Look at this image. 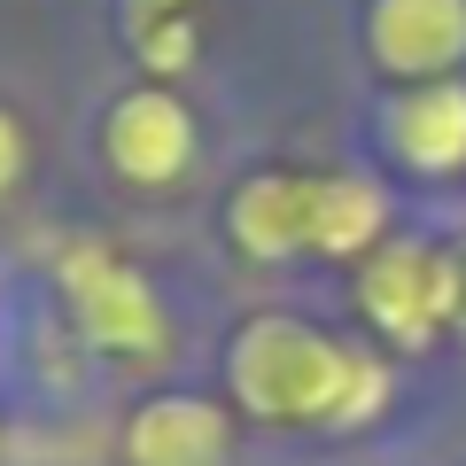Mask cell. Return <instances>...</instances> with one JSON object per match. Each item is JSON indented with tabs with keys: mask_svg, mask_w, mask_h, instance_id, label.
<instances>
[{
	"mask_svg": "<svg viewBox=\"0 0 466 466\" xmlns=\"http://www.w3.org/2000/svg\"><path fill=\"white\" fill-rule=\"evenodd\" d=\"M24 164H32V140H24V125H16V109H0V202L16 195V179H24Z\"/></svg>",
	"mask_w": 466,
	"mask_h": 466,
	"instance_id": "obj_10",
	"label": "cell"
},
{
	"mask_svg": "<svg viewBox=\"0 0 466 466\" xmlns=\"http://www.w3.org/2000/svg\"><path fill=\"white\" fill-rule=\"evenodd\" d=\"M311 218H319V179L265 164L226 195V241L249 265H296L311 249Z\"/></svg>",
	"mask_w": 466,
	"mask_h": 466,
	"instance_id": "obj_7",
	"label": "cell"
},
{
	"mask_svg": "<svg viewBox=\"0 0 466 466\" xmlns=\"http://www.w3.org/2000/svg\"><path fill=\"white\" fill-rule=\"evenodd\" d=\"M381 156L412 179H459L466 171V78H428V86H397L373 116Z\"/></svg>",
	"mask_w": 466,
	"mask_h": 466,
	"instance_id": "obj_5",
	"label": "cell"
},
{
	"mask_svg": "<svg viewBox=\"0 0 466 466\" xmlns=\"http://www.w3.org/2000/svg\"><path fill=\"white\" fill-rule=\"evenodd\" d=\"M389 241V195L366 171H327L319 179V218H311V257H334V265H366Z\"/></svg>",
	"mask_w": 466,
	"mask_h": 466,
	"instance_id": "obj_9",
	"label": "cell"
},
{
	"mask_svg": "<svg viewBox=\"0 0 466 466\" xmlns=\"http://www.w3.org/2000/svg\"><path fill=\"white\" fill-rule=\"evenodd\" d=\"M358 311H366V327L389 350H428L451 327V311H459L451 249H435V241H381L358 265Z\"/></svg>",
	"mask_w": 466,
	"mask_h": 466,
	"instance_id": "obj_3",
	"label": "cell"
},
{
	"mask_svg": "<svg viewBox=\"0 0 466 466\" xmlns=\"http://www.w3.org/2000/svg\"><path fill=\"white\" fill-rule=\"evenodd\" d=\"M451 288H459V311H451V327H466V241L451 249Z\"/></svg>",
	"mask_w": 466,
	"mask_h": 466,
	"instance_id": "obj_11",
	"label": "cell"
},
{
	"mask_svg": "<svg viewBox=\"0 0 466 466\" xmlns=\"http://www.w3.org/2000/svg\"><path fill=\"white\" fill-rule=\"evenodd\" d=\"M202 156L195 109L171 94L164 78L125 86V94L101 109V164L116 171L125 187H179Z\"/></svg>",
	"mask_w": 466,
	"mask_h": 466,
	"instance_id": "obj_4",
	"label": "cell"
},
{
	"mask_svg": "<svg viewBox=\"0 0 466 466\" xmlns=\"http://www.w3.org/2000/svg\"><path fill=\"white\" fill-rule=\"evenodd\" d=\"M226 397L257 428H366L389 404V366L319 319L257 311L226 342Z\"/></svg>",
	"mask_w": 466,
	"mask_h": 466,
	"instance_id": "obj_1",
	"label": "cell"
},
{
	"mask_svg": "<svg viewBox=\"0 0 466 466\" xmlns=\"http://www.w3.org/2000/svg\"><path fill=\"white\" fill-rule=\"evenodd\" d=\"M366 55L397 86L459 78V63H466V0H366Z\"/></svg>",
	"mask_w": 466,
	"mask_h": 466,
	"instance_id": "obj_6",
	"label": "cell"
},
{
	"mask_svg": "<svg viewBox=\"0 0 466 466\" xmlns=\"http://www.w3.org/2000/svg\"><path fill=\"white\" fill-rule=\"evenodd\" d=\"M125 466H233V404L164 389L125 412Z\"/></svg>",
	"mask_w": 466,
	"mask_h": 466,
	"instance_id": "obj_8",
	"label": "cell"
},
{
	"mask_svg": "<svg viewBox=\"0 0 466 466\" xmlns=\"http://www.w3.org/2000/svg\"><path fill=\"white\" fill-rule=\"evenodd\" d=\"M55 288H63V303H70V327H78L101 358H116V366H156L171 350V319H164L156 280L140 265H125L109 241H86V233L63 241V249H55Z\"/></svg>",
	"mask_w": 466,
	"mask_h": 466,
	"instance_id": "obj_2",
	"label": "cell"
}]
</instances>
